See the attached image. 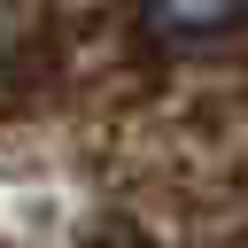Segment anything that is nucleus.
Here are the masks:
<instances>
[{"label": "nucleus", "instance_id": "1", "mask_svg": "<svg viewBox=\"0 0 248 248\" xmlns=\"http://www.w3.org/2000/svg\"><path fill=\"white\" fill-rule=\"evenodd\" d=\"M147 8H155L170 31H225L248 0H147Z\"/></svg>", "mask_w": 248, "mask_h": 248}]
</instances>
